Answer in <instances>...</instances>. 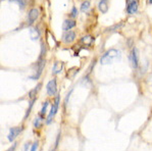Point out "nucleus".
Wrapping results in <instances>:
<instances>
[{
    "label": "nucleus",
    "instance_id": "23",
    "mask_svg": "<svg viewBox=\"0 0 152 151\" xmlns=\"http://www.w3.org/2000/svg\"><path fill=\"white\" fill-rule=\"evenodd\" d=\"M71 15L72 18H76L77 15H78V10H77L76 7H72V12H71Z\"/></svg>",
    "mask_w": 152,
    "mask_h": 151
},
{
    "label": "nucleus",
    "instance_id": "2",
    "mask_svg": "<svg viewBox=\"0 0 152 151\" xmlns=\"http://www.w3.org/2000/svg\"><path fill=\"white\" fill-rule=\"evenodd\" d=\"M59 100H60V96H59V95H57V96L55 97L54 104H53L52 107H51V109H50V112H49V115H48L47 120H46L47 125H49L51 122H52L53 117H54V115H56V112H57V110H58V105H59Z\"/></svg>",
    "mask_w": 152,
    "mask_h": 151
},
{
    "label": "nucleus",
    "instance_id": "7",
    "mask_svg": "<svg viewBox=\"0 0 152 151\" xmlns=\"http://www.w3.org/2000/svg\"><path fill=\"white\" fill-rule=\"evenodd\" d=\"M130 59H131V63H132V66L136 69L138 66V63H139V61H138V52H137V49H133L132 53H131V56H130Z\"/></svg>",
    "mask_w": 152,
    "mask_h": 151
},
{
    "label": "nucleus",
    "instance_id": "10",
    "mask_svg": "<svg viewBox=\"0 0 152 151\" xmlns=\"http://www.w3.org/2000/svg\"><path fill=\"white\" fill-rule=\"evenodd\" d=\"M62 69H64V62H61V61L55 62L54 66H53L52 74L53 75H58V74L62 71Z\"/></svg>",
    "mask_w": 152,
    "mask_h": 151
},
{
    "label": "nucleus",
    "instance_id": "13",
    "mask_svg": "<svg viewBox=\"0 0 152 151\" xmlns=\"http://www.w3.org/2000/svg\"><path fill=\"white\" fill-rule=\"evenodd\" d=\"M112 57L110 55H108L107 53H105L103 56L101 57V59H100V63L103 64V66H106V64H110L112 62Z\"/></svg>",
    "mask_w": 152,
    "mask_h": 151
},
{
    "label": "nucleus",
    "instance_id": "17",
    "mask_svg": "<svg viewBox=\"0 0 152 151\" xmlns=\"http://www.w3.org/2000/svg\"><path fill=\"white\" fill-rule=\"evenodd\" d=\"M47 107H48V102L45 101V102H44V104H43V107H42L41 112H40L41 120H42V118H44V117H45V113H46V110H47Z\"/></svg>",
    "mask_w": 152,
    "mask_h": 151
},
{
    "label": "nucleus",
    "instance_id": "24",
    "mask_svg": "<svg viewBox=\"0 0 152 151\" xmlns=\"http://www.w3.org/2000/svg\"><path fill=\"white\" fill-rule=\"evenodd\" d=\"M37 148H38V142H35V143L32 145L31 150H32V151H35V150H37Z\"/></svg>",
    "mask_w": 152,
    "mask_h": 151
},
{
    "label": "nucleus",
    "instance_id": "8",
    "mask_svg": "<svg viewBox=\"0 0 152 151\" xmlns=\"http://www.w3.org/2000/svg\"><path fill=\"white\" fill-rule=\"evenodd\" d=\"M75 39H76V33H75V32H72V31L66 32L64 36V41L65 43H72Z\"/></svg>",
    "mask_w": 152,
    "mask_h": 151
},
{
    "label": "nucleus",
    "instance_id": "1",
    "mask_svg": "<svg viewBox=\"0 0 152 151\" xmlns=\"http://www.w3.org/2000/svg\"><path fill=\"white\" fill-rule=\"evenodd\" d=\"M41 52H42L41 56L38 60V63H37V73L35 76L31 77V79H34V80H38V79L40 78L42 71H43V69H44V66H45V59H44V57H45V46L44 45H42Z\"/></svg>",
    "mask_w": 152,
    "mask_h": 151
},
{
    "label": "nucleus",
    "instance_id": "4",
    "mask_svg": "<svg viewBox=\"0 0 152 151\" xmlns=\"http://www.w3.org/2000/svg\"><path fill=\"white\" fill-rule=\"evenodd\" d=\"M46 90H47L48 95H54L57 92V86H56V79L49 81L47 86H46Z\"/></svg>",
    "mask_w": 152,
    "mask_h": 151
},
{
    "label": "nucleus",
    "instance_id": "22",
    "mask_svg": "<svg viewBox=\"0 0 152 151\" xmlns=\"http://www.w3.org/2000/svg\"><path fill=\"white\" fill-rule=\"evenodd\" d=\"M40 120H41V117H37L36 120H35V122H34V126L36 127L37 129L42 126V124H40Z\"/></svg>",
    "mask_w": 152,
    "mask_h": 151
},
{
    "label": "nucleus",
    "instance_id": "11",
    "mask_svg": "<svg viewBox=\"0 0 152 151\" xmlns=\"http://www.w3.org/2000/svg\"><path fill=\"white\" fill-rule=\"evenodd\" d=\"M81 42L84 44L85 46H91L93 43H94V38L92 36H85L81 39Z\"/></svg>",
    "mask_w": 152,
    "mask_h": 151
},
{
    "label": "nucleus",
    "instance_id": "20",
    "mask_svg": "<svg viewBox=\"0 0 152 151\" xmlns=\"http://www.w3.org/2000/svg\"><path fill=\"white\" fill-rule=\"evenodd\" d=\"M34 103H35V98H34V99H32V100H31V103H30V105H29V109H28L27 113H26L25 118H28V117H29V115H30V112H31L32 107H33V104H34Z\"/></svg>",
    "mask_w": 152,
    "mask_h": 151
},
{
    "label": "nucleus",
    "instance_id": "18",
    "mask_svg": "<svg viewBox=\"0 0 152 151\" xmlns=\"http://www.w3.org/2000/svg\"><path fill=\"white\" fill-rule=\"evenodd\" d=\"M89 7H90V1H84L81 5V10L83 11V12H85V11L88 10Z\"/></svg>",
    "mask_w": 152,
    "mask_h": 151
},
{
    "label": "nucleus",
    "instance_id": "6",
    "mask_svg": "<svg viewBox=\"0 0 152 151\" xmlns=\"http://www.w3.org/2000/svg\"><path fill=\"white\" fill-rule=\"evenodd\" d=\"M39 17V11L38 9L36 8H33L31 10L29 11V15H28V20H29V24L32 25L33 23L35 22V20L38 18Z\"/></svg>",
    "mask_w": 152,
    "mask_h": 151
},
{
    "label": "nucleus",
    "instance_id": "21",
    "mask_svg": "<svg viewBox=\"0 0 152 151\" xmlns=\"http://www.w3.org/2000/svg\"><path fill=\"white\" fill-rule=\"evenodd\" d=\"M12 1L18 2V3L20 4V6L22 8H24L25 6H26V4H27V1H26V0H12Z\"/></svg>",
    "mask_w": 152,
    "mask_h": 151
},
{
    "label": "nucleus",
    "instance_id": "19",
    "mask_svg": "<svg viewBox=\"0 0 152 151\" xmlns=\"http://www.w3.org/2000/svg\"><path fill=\"white\" fill-rule=\"evenodd\" d=\"M40 87H41V84H38V85H37V87L35 88L34 90H32V91L30 92V98H32V99H33V97L36 96L37 92L39 91V89H40Z\"/></svg>",
    "mask_w": 152,
    "mask_h": 151
},
{
    "label": "nucleus",
    "instance_id": "5",
    "mask_svg": "<svg viewBox=\"0 0 152 151\" xmlns=\"http://www.w3.org/2000/svg\"><path fill=\"white\" fill-rule=\"evenodd\" d=\"M138 10V2L137 0H130L127 5V11L130 15H134Z\"/></svg>",
    "mask_w": 152,
    "mask_h": 151
},
{
    "label": "nucleus",
    "instance_id": "26",
    "mask_svg": "<svg viewBox=\"0 0 152 151\" xmlns=\"http://www.w3.org/2000/svg\"><path fill=\"white\" fill-rule=\"evenodd\" d=\"M149 3H150V4H152V0H149Z\"/></svg>",
    "mask_w": 152,
    "mask_h": 151
},
{
    "label": "nucleus",
    "instance_id": "25",
    "mask_svg": "<svg viewBox=\"0 0 152 151\" xmlns=\"http://www.w3.org/2000/svg\"><path fill=\"white\" fill-rule=\"evenodd\" d=\"M28 148H29V144H27V145H25V149L27 150Z\"/></svg>",
    "mask_w": 152,
    "mask_h": 151
},
{
    "label": "nucleus",
    "instance_id": "12",
    "mask_svg": "<svg viewBox=\"0 0 152 151\" xmlns=\"http://www.w3.org/2000/svg\"><path fill=\"white\" fill-rule=\"evenodd\" d=\"M107 2H108V0H100V1H99V4H98V8H99V10L101 11L102 13H105L107 11V9H108Z\"/></svg>",
    "mask_w": 152,
    "mask_h": 151
},
{
    "label": "nucleus",
    "instance_id": "3",
    "mask_svg": "<svg viewBox=\"0 0 152 151\" xmlns=\"http://www.w3.org/2000/svg\"><path fill=\"white\" fill-rule=\"evenodd\" d=\"M23 131V127H15V128H11L10 131H9L8 135V140L9 142H12L13 140L20 134V132Z\"/></svg>",
    "mask_w": 152,
    "mask_h": 151
},
{
    "label": "nucleus",
    "instance_id": "9",
    "mask_svg": "<svg viewBox=\"0 0 152 151\" xmlns=\"http://www.w3.org/2000/svg\"><path fill=\"white\" fill-rule=\"evenodd\" d=\"M74 27H76V20H65L64 22L62 29H64V31H69V30L72 29Z\"/></svg>",
    "mask_w": 152,
    "mask_h": 151
},
{
    "label": "nucleus",
    "instance_id": "15",
    "mask_svg": "<svg viewBox=\"0 0 152 151\" xmlns=\"http://www.w3.org/2000/svg\"><path fill=\"white\" fill-rule=\"evenodd\" d=\"M78 71H79L78 67H72V69H69V71H67V73H66L67 78H69V79H72L75 76L77 75V74H78Z\"/></svg>",
    "mask_w": 152,
    "mask_h": 151
},
{
    "label": "nucleus",
    "instance_id": "16",
    "mask_svg": "<svg viewBox=\"0 0 152 151\" xmlns=\"http://www.w3.org/2000/svg\"><path fill=\"white\" fill-rule=\"evenodd\" d=\"M107 54L110 55V56L112 57V58H115V57H118V58H120L121 56V52L118 50H115V49H110L107 51Z\"/></svg>",
    "mask_w": 152,
    "mask_h": 151
},
{
    "label": "nucleus",
    "instance_id": "14",
    "mask_svg": "<svg viewBox=\"0 0 152 151\" xmlns=\"http://www.w3.org/2000/svg\"><path fill=\"white\" fill-rule=\"evenodd\" d=\"M30 36H31L32 40H37L40 37V32H39V30L37 28H32L30 30Z\"/></svg>",
    "mask_w": 152,
    "mask_h": 151
}]
</instances>
